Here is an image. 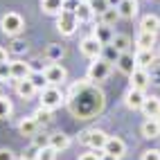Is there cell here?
I'll return each instance as SVG.
<instances>
[{"instance_id":"7a4b0ae2","label":"cell","mask_w":160,"mask_h":160,"mask_svg":"<svg viewBox=\"0 0 160 160\" xmlns=\"http://www.w3.org/2000/svg\"><path fill=\"white\" fill-rule=\"evenodd\" d=\"M0 27H2V32H5L7 36H16V34H20V32H23L25 23H23V18H20V14L9 12V14L2 16V20H0Z\"/></svg>"},{"instance_id":"d590c367","label":"cell","mask_w":160,"mask_h":160,"mask_svg":"<svg viewBox=\"0 0 160 160\" xmlns=\"http://www.w3.org/2000/svg\"><path fill=\"white\" fill-rule=\"evenodd\" d=\"M99 160H120V158H115V156H108V153H102Z\"/></svg>"},{"instance_id":"5b68a950","label":"cell","mask_w":160,"mask_h":160,"mask_svg":"<svg viewBox=\"0 0 160 160\" xmlns=\"http://www.w3.org/2000/svg\"><path fill=\"white\" fill-rule=\"evenodd\" d=\"M79 50H81V54L86 59H99L102 57V50H104V43L97 36H86L79 43Z\"/></svg>"},{"instance_id":"277c9868","label":"cell","mask_w":160,"mask_h":160,"mask_svg":"<svg viewBox=\"0 0 160 160\" xmlns=\"http://www.w3.org/2000/svg\"><path fill=\"white\" fill-rule=\"evenodd\" d=\"M81 144H86L90 149H104L106 140H108V135H106L102 129H88V131H83L81 133Z\"/></svg>"},{"instance_id":"9c48e42d","label":"cell","mask_w":160,"mask_h":160,"mask_svg":"<svg viewBox=\"0 0 160 160\" xmlns=\"http://www.w3.org/2000/svg\"><path fill=\"white\" fill-rule=\"evenodd\" d=\"M124 151H126V144H124V140H120V138H108L106 140V144H104V153H108V156H115V158H120V156H124Z\"/></svg>"},{"instance_id":"3957f363","label":"cell","mask_w":160,"mask_h":160,"mask_svg":"<svg viewBox=\"0 0 160 160\" xmlns=\"http://www.w3.org/2000/svg\"><path fill=\"white\" fill-rule=\"evenodd\" d=\"M63 92L57 88V86H48V88H43L41 90V106L43 108H50V111H54L57 106H61L63 104Z\"/></svg>"},{"instance_id":"8fae6325","label":"cell","mask_w":160,"mask_h":160,"mask_svg":"<svg viewBox=\"0 0 160 160\" xmlns=\"http://www.w3.org/2000/svg\"><path fill=\"white\" fill-rule=\"evenodd\" d=\"M117 68H120L124 74H131L138 63H135V57L131 54V52H120V57H117Z\"/></svg>"},{"instance_id":"f546056e","label":"cell","mask_w":160,"mask_h":160,"mask_svg":"<svg viewBox=\"0 0 160 160\" xmlns=\"http://www.w3.org/2000/svg\"><path fill=\"white\" fill-rule=\"evenodd\" d=\"M34 117H36L38 124H48L50 122V108H43V106H41V108L34 113Z\"/></svg>"},{"instance_id":"83f0119b","label":"cell","mask_w":160,"mask_h":160,"mask_svg":"<svg viewBox=\"0 0 160 160\" xmlns=\"http://www.w3.org/2000/svg\"><path fill=\"white\" fill-rule=\"evenodd\" d=\"M90 7H92V12H95V14H99V16H102V14H104L111 5H108V0H92Z\"/></svg>"},{"instance_id":"9a60e30c","label":"cell","mask_w":160,"mask_h":160,"mask_svg":"<svg viewBox=\"0 0 160 160\" xmlns=\"http://www.w3.org/2000/svg\"><path fill=\"white\" fill-rule=\"evenodd\" d=\"M48 144H50L52 149H57V151H66V149L70 147V135H66V133H54V135L48 138Z\"/></svg>"},{"instance_id":"1f68e13d","label":"cell","mask_w":160,"mask_h":160,"mask_svg":"<svg viewBox=\"0 0 160 160\" xmlns=\"http://www.w3.org/2000/svg\"><path fill=\"white\" fill-rule=\"evenodd\" d=\"M140 160H160V151L158 149H147Z\"/></svg>"},{"instance_id":"ac0fdd59","label":"cell","mask_w":160,"mask_h":160,"mask_svg":"<svg viewBox=\"0 0 160 160\" xmlns=\"http://www.w3.org/2000/svg\"><path fill=\"white\" fill-rule=\"evenodd\" d=\"M38 122H36V117H23L18 124V131L23 133V135H36L38 133Z\"/></svg>"},{"instance_id":"30bf717a","label":"cell","mask_w":160,"mask_h":160,"mask_svg":"<svg viewBox=\"0 0 160 160\" xmlns=\"http://www.w3.org/2000/svg\"><path fill=\"white\" fill-rule=\"evenodd\" d=\"M140 111L144 113L147 120H156V117L160 115V97H147Z\"/></svg>"},{"instance_id":"ba28073f","label":"cell","mask_w":160,"mask_h":160,"mask_svg":"<svg viewBox=\"0 0 160 160\" xmlns=\"http://www.w3.org/2000/svg\"><path fill=\"white\" fill-rule=\"evenodd\" d=\"M129 77H131V88H138V90H144L151 83V77H149L147 68H135Z\"/></svg>"},{"instance_id":"7c38bea8","label":"cell","mask_w":160,"mask_h":160,"mask_svg":"<svg viewBox=\"0 0 160 160\" xmlns=\"http://www.w3.org/2000/svg\"><path fill=\"white\" fill-rule=\"evenodd\" d=\"M144 92L142 90H138V88H131L129 92H126V106H129L131 111H140L142 108V104H144Z\"/></svg>"},{"instance_id":"ffe728a7","label":"cell","mask_w":160,"mask_h":160,"mask_svg":"<svg viewBox=\"0 0 160 160\" xmlns=\"http://www.w3.org/2000/svg\"><path fill=\"white\" fill-rule=\"evenodd\" d=\"M140 29H142V32H153V34H156V32L160 29V18H158L156 14H147V16L140 20Z\"/></svg>"},{"instance_id":"7402d4cb","label":"cell","mask_w":160,"mask_h":160,"mask_svg":"<svg viewBox=\"0 0 160 160\" xmlns=\"http://www.w3.org/2000/svg\"><path fill=\"white\" fill-rule=\"evenodd\" d=\"M142 135L149 138V140L158 138V135H160V124H158V120H147V122L142 124Z\"/></svg>"},{"instance_id":"603a6c76","label":"cell","mask_w":160,"mask_h":160,"mask_svg":"<svg viewBox=\"0 0 160 160\" xmlns=\"http://www.w3.org/2000/svg\"><path fill=\"white\" fill-rule=\"evenodd\" d=\"M74 14H77L79 23H81V20H90V18L95 16V12H92L90 2H79V7H74Z\"/></svg>"},{"instance_id":"f1b7e54d","label":"cell","mask_w":160,"mask_h":160,"mask_svg":"<svg viewBox=\"0 0 160 160\" xmlns=\"http://www.w3.org/2000/svg\"><path fill=\"white\" fill-rule=\"evenodd\" d=\"M9 115H12V102L0 97V120H5V117H9Z\"/></svg>"},{"instance_id":"2e32d148","label":"cell","mask_w":160,"mask_h":160,"mask_svg":"<svg viewBox=\"0 0 160 160\" xmlns=\"http://www.w3.org/2000/svg\"><path fill=\"white\" fill-rule=\"evenodd\" d=\"M41 7L43 12L50 16H59L63 9H66V0H41Z\"/></svg>"},{"instance_id":"d6986e66","label":"cell","mask_w":160,"mask_h":160,"mask_svg":"<svg viewBox=\"0 0 160 160\" xmlns=\"http://www.w3.org/2000/svg\"><path fill=\"white\" fill-rule=\"evenodd\" d=\"M117 12H120V16L122 18H135V14H138V2L135 0H122L120 5H117Z\"/></svg>"},{"instance_id":"4fadbf2b","label":"cell","mask_w":160,"mask_h":160,"mask_svg":"<svg viewBox=\"0 0 160 160\" xmlns=\"http://www.w3.org/2000/svg\"><path fill=\"white\" fill-rule=\"evenodd\" d=\"M16 92H18V97H23V99H32L36 95V86L29 81V77L20 79V81H16Z\"/></svg>"},{"instance_id":"5bb4252c","label":"cell","mask_w":160,"mask_h":160,"mask_svg":"<svg viewBox=\"0 0 160 160\" xmlns=\"http://www.w3.org/2000/svg\"><path fill=\"white\" fill-rule=\"evenodd\" d=\"M29 74H32L29 63H25V61H14L12 63V79L20 81V79H27Z\"/></svg>"},{"instance_id":"8992f818","label":"cell","mask_w":160,"mask_h":160,"mask_svg":"<svg viewBox=\"0 0 160 160\" xmlns=\"http://www.w3.org/2000/svg\"><path fill=\"white\" fill-rule=\"evenodd\" d=\"M111 74V63L106 61V59H92L90 63V68H88V79L90 81H104L106 77Z\"/></svg>"},{"instance_id":"52a82bcc","label":"cell","mask_w":160,"mask_h":160,"mask_svg":"<svg viewBox=\"0 0 160 160\" xmlns=\"http://www.w3.org/2000/svg\"><path fill=\"white\" fill-rule=\"evenodd\" d=\"M43 74H45L50 86H59V83L66 81V68L59 66V63H50V66L43 70Z\"/></svg>"},{"instance_id":"d6a6232c","label":"cell","mask_w":160,"mask_h":160,"mask_svg":"<svg viewBox=\"0 0 160 160\" xmlns=\"http://www.w3.org/2000/svg\"><path fill=\"white\" fill-rule=\"evenodd\" d=\"M102 158V153H97V151H90V153H81L79 156V160H99Z\"/></svg>"},{"instance_id":"484cf974","label":"cell","mask_w":160,"mask_h":160,"mask_svg":"<svg viewBox=\"0 0 160 160\" xmlns=\"http://www.w3.org/2000/svg\"><path fill=\"white\" fill-rule=\"evenodd\" d=\"M111 45H115L120 52H126V48H129V36L126 34H115L111 38Z\"/></svg>"},{"instance_id":"e575fe53","label":"cell","mask_w":160,"mask_h":160,"mask_svg":"<svg viewBox=\"0 0 160 160\" xmlns=\"http://www.w3.org/2000/svg\"><path fill=\"white\" fill-rule=\"evenodd\" d=\"M5 61H7V50L0 48V63H5Z\"/></svg>"},{"instance_id":"836d02e7","label":"cell","mask_w":160,"mask_h":160,"mask_svg":"<svg viewBox=\"0 0 160 160\" xmlns=\"http://www.w3.org/2000/svg\"><path fill=\"white\" fill-rule=\"evenodd\" d=\"M0 160H14V153L9 149H0Z\"/></svg>"},{"instance_id":"d4e9b609","label":"cell","mask_w":160,"mask_h":160,"mask_svg":"<svg viewBox=\"0 0 160 160\" xmlns=\"http://www.w3.org/2000/svg\"><path fill=\"white\" fill-rule=\"evenodd\" d=\"M29 81L36 86V90H43V88L50 86L48 79H45V74H43V70H41V72H32V74H29Z\"/></svg>"},{"instance_id":"44dd1931","label":"cell","mask_w":160,"mask_h":160,"mask_svg":"<svg viewBox=\"0 0 160 160\" xmlns=\"http://www.w3.org/2000/svg\"><path fill=\"white\" fill-rule=\"evenodd\" d=\"M153 52L151 50H138V54H135V63H138V68H149V66H153Z\"/></svg>"},{"instance_id":"8d00e7d4","label":"cell","mask_w":160,"mask_h":160,"mask_svg":"<svg viewBox=\"0 0 160 160\" xmlns=\"http://www.w3.org/2000/svg\"><path fill=\"white\" fill-rule=\"evenodd\" d=\"M120 2H122V0H108V5H111V7H117Z\"/></svg>"},{"instance_id":"f35d334b","label":"cell","mask_w":160,"mask_h":160,"mask_svg":"<svg viewBox=\"0 0 160 160\" xmlns=\"http://www.w3.org/2000/svg\"><path fill=\"white\" fill-rule=\"evenodd\" d=\"M156 120H158V124H160V115H158V117H156Z\"/></svg>"},{"instance_id":"4dcf8cb0","label":"cell","mask_w":160,"mask_h":160,"mask_svg":"<svg viewBox=\"0 0 160 160\" xmlns=\"http://www.w3.org/2000/svg\"><path fill=\"white\" fill-rule=\"evenodd\" d=\"M0 79H12V63H0Z\"/></svg>"},{"instance_id":"e0dca14e","label":"cell","mask_w":160,"mask_h":160,"mask_svg":"<svg viewBox=\"0 0 160 160\" xmlns=\"http://www.w3.org/2000/svg\"><path fill=\"white\" fill-rule=\"evenodd\" d=\"M135 45H138V50H151L156 45V34L153 32H142L140 29V34L135 38Z\"/></svg>"},{"instance_id":"4316f807","label":"cell","mask_w":160,"mask_h":160,"mask_svg":"<svg viewBox=\"0 0 160 160\" xmlns=\"http://www.w3.org/2000/svg\"><path fill=\"white\" fill-rule=\"evenodd\" d=\"M57 158V149H52L50 144L48 147H41L36 151V160H54Z\"/></svg>"},{"instance_id":"74e56055","label":"cell","mask_w":160,"mask_h":160,"mask_svg":"<svg viewBox=\"0 0 160 160\" xmlns=\"http://www.w3.org/2000/svg\"><path fill=\"white\" fill-rule=\"evenodd\" d=\"M81 2H92V0H81Z\"/></svg>"},{"instance_id":"cb8c5ba5","label":"cell","mask_w":160,"mask_h":160,"mask_svg":"<svg viewBox=\"0 0 160 160\" xmlns=\"http://www.w3.org/2000/svg\"><path fill=\"white\" fill-rule=\"evenodd\" d=\"M120 18H122V16H120V12H117V7H108V9L102 14V25H108V27H111V25H115Z\"/></svg>"},{"instance_id":"6da1fadb","label":"cell","mask_w":160,"mask_h":160,"mask_svg":"<svg viewBox=\"0 0 160 160\" xmlns=\"http://www.w3.org/2000/svg\"><path fill=\"white\" fill-rule=\"evenodd\" d=\"M77 25H79V18H77L74 12H70V9H63L57 16V29L63 36H72L74 32H77Z\"/></svg>"}]
</instances>
